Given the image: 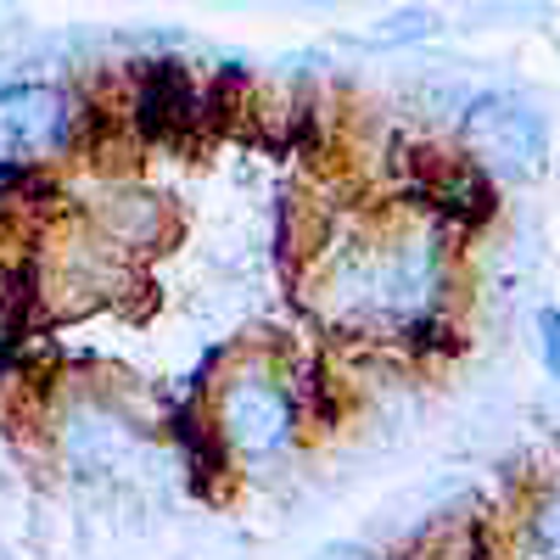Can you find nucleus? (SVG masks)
Returning a JSON list of instances; mask_svg holds the SVG:
<instances>
[{
	"instance_id": "f257e3e1",
	"label": "nucleus",
	"mask_w": 560,
	"mask_h": 560,
	"mask_svg": "<svg viewBox=\"0 0 560 560\" xmlns=\"http://www.w3.org/2000/svg\"><path fill=\"white\" fill-rule=\"evenodd\" d=\"M465 147L499 174H533L544 163V118L516 96H488L465 118Z\"/></svg>"
},
{
	"instance_id": "f03ea898",
	"label": "nucleus",
	"mask_w": 560,
	"mask_h": 560,
	"mask_svg": "<svg viewBox=\"0 0 560 560\" xmlns=\"http://www.w3.org/2000/svg\"><path fill=\"white\" fill-rule=\"evenodd\" d=\"M73 129V102L57 84H12L0 90V158H45Z\"/></svg>"
},
{
	"instance_id": "7ed1b4c3",
	"label": "nucleus",
	"mask_w": 560,
	"mask_h": 560,
	"mask_svg": "<svg viewBox=\"0 0 560 560\" xmlns=\"http://www.w3.org/2000/svg\"><path fill=\"white\" fill-rule=\"evenodd\" d=\"M219 427H224V438H230L236 454H275L280 443H287V432H292V404H287L280 387L253 376V382H236L224 393Z\"/></svg>"
},
{
	"instance_id": "20e7f679",
	"label": "nucleus",
	"mask_w": 560,
	"mask_h": 560,
	"mask_svg": "<svg viewBox=\"0 0 560 560\" xmlns=\"http://www.w3.org/2000/svg\"><path fill=\"white\" fill-rule=\"evenodd\" d=\"M191 107H197V96H191V84H185V73L174 62L158 68L147 79V90H140V118H147V129H168L174 118H185Z\"/></svg>"
},
{
	"instance_id": "39448f33",
	"label": "nucleus",
	"mask_w": 560,
	"mask_h": 560,
	"mask_svg": "<svg viewBox=\"0 0 560 560\" xmlns=\"http://www.w3.org/2000/svg\"><path fill=\"white\" fill-rule=\"evenodd\" d=\"M488 202H493V197H488V185H482L471 168H459V174L443 179V208H448V213H459V219H482Z\"/></svg>"
},
{
	"instance_id": "423d86ee",
	"label": "nucleus",
	"mask_w": 560,
	"mask_h": 560,
	"mask_svg": "<svg viewBox=\"0 0 560 560\" xmlns=\"http://www.w3.org/2000/svg\"><path fill=\"white\" fill-rule=\"evenodd\" d=\"M438 28L432 12H398L387 28H376V45H404V39H427Z\"/></svg>"
},
{
	"instance_id": "0eeeda50",
	"label": "nucleus",
	"mask_w": 560,
	"mask_h": 560,
	"mask_svg": "<svg viewBox=\"0 0 560 560\" xmlns=\"http://www.w3.org/2000/svg\"><path fill=\"white\" fill-rule=\"evenodd\" d=\"M533 538H538V549H544L549 560H560V493L544 499V510L533 516Z\"/></svg>"
},
{
	"instance_id": "6e6552de",
	"label": "nucleus",
	"mask_w": 560,
	"mask_h": 560,
	"mask_svg": "<svg viewBox=\"0 0 560 560\" xmlns=\"http://www.w3.org/2000/svg\"><path fill=\"white\" fill-rule=\"evenodd\" d=\"M538 331H544V359H549V370L560 376V314H555V308L538 314Z\"/></svg>"
}]
</instances>
